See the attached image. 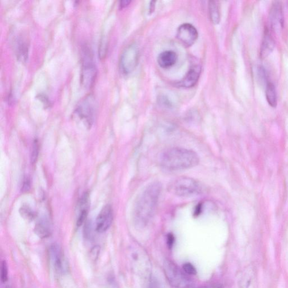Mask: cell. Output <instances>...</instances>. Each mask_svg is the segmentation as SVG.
<instances>
[{
	"label": "cell",
	"instance_id": "cell-20",
	"mask_svg": "<svg viewBox=\"0 0 288 288\" xmlns=\"http://www.w3.org/2000/svg\"><path fill=\"white\" fill-rule=\"evenodd\" d=\"M257 78L259 82H260L261 84H268L269 82L268 80V75L266 70L264 69V67L260 66L258 67L257 69Z\"/></svg>",
	"mask_w": 288,
	"mask_h": 288
},
{
	"label": "cell",
	"instance_id": "cell-27",
	"mask_svg": "<svg viewBox=\"0 0 288 288\" xmlns=\"http://www.w3.org/2000/svg\"><path fill=\"white\" fill-rule=\"evenodd\" d=\"M31 187L30 181L29 179H26L24 181V185L22 186V191H27L30 190Z\"/></svg>",
	"mask_w": 288,
	"mask_h": 288
},
{
	"label": "cell",
	"instance_id": "cell-3",
	"mask_svg": "<svg viewBox=\"0 0 288 288\" xmlns=\"http://www.w3.org/2000/svg\"><path fill=\"white\" fill-rule=\"evenodd\" d=\"M168 191L172 194L183 197L197 195L202 193V186L197 180L182 177L175 179L168 185Z\"/></svg>",
	"mask_w": 288,
	"mask_h": 288
},
{
	"label": "cell",
	"instance_id": "cell-26",
	"mask_svg": "<svg viewBox=\"0 0 288 288\" xmlns=\"http://www.w3.org/2000/svg\"><path fill=\"white\" fill-rule=\"evenodd\" d=\"M167 245L168 248L171 249V248H172L174 245V236L171 234H168L167 236Z\"/></svg>",
	"mask_w": 288,
	"mask_h": 288
},
{
	"label": "cell",
	"instance_id": "cell-31",
	"mask_svg": "<svg viewBox=\"0 0 288 288\" xmlns=\"http://www.w3.org/2000/svg\"><path fill=\"white\" fill-rule=\"evenodd\" d=\"M6 288H11V287L8 286L6 287Z\"/></svg>",
	"mask_w": 288,
	"mask_h": 288
},
{
	"label": "cell",
	"instance_id": "cell-30",
	"mask_svg": "<svg viewBox=\"0 0 288 288\" xmlns=\"http://www.w3.org/2000/svg\"><path fill=\"white\" fill-rule=\"evenodd\" d=\"M156 284L154 281H152L150 284V288H158V286Z\"/></svg>",
	"mask_w": 288,
	"mask_h": 288
},
{
	"label": "cell",
	"instance_id": "cell-5",
	"mask_svg": "<svg viewBox=\"0 0 288 288\" xmlns=\"http://www.w3.org/2000/svg\"><path fill=\"white\" fill-rule=\"evenodd\" d=\"M97 69L93 60L91 52L88 48L84 51L81 75L82 85L86 88H91L97 76Z\"/></svg>",
	"mask_w": 288,
	"mask_h": 288
},
{
	"label": "cell",
	"instance_id": "cell-11",
	"mask_svg": "<svg viewBox=\"0 0 288 288\" xmlns=\"http://www.w3.org/2000/svg\"><path fill=\"white\" fill-rule=\"evenodd\" d=\"M50 256L56 272L63 273L67 271V262L58 245H54L50 247Z\"/></svg>",
	"mask_w": 288,
	"mask_h": 288
},
{
	"label": "cell",
	"instance_id": "cell-29",
	"mask_svg": "<svg viewBox=\"0 0 288 288\" xmlns=\"http://www.w3.org/2000/svg\"><path fill=\"white\" fill-rule=\"evenodd\" d=\"M197 288H219V287L216 285H206V286H203Z\"/></svg>",
	"mask_w": 288,
	"mask_h": 288
},
{
	"label": "cell",
	"instance_id": "cell-6",
	"mask_svg": "<svg viewBox=\"0 0 288 288\" xmlns=\"http://www.w3.org/2000/svg\"><path fill=\"white\" fill-rule=\"evenodd\" d=\"M96 101L92 95L87 96L78 103L76 114L88 126L92 125L96 112Z\"/></svg>",
	"mask_w": 288,
	"mask_h": 288
},
{
	"label": "cell",
	"instance_id": "cell-24",
	"mask_svg": "<svg viewBox=\"0 0 288 288\" xmlns=\"http://www.w3.org/2000/svg\"><path fill=\"white\" fill-rule=\"evenodd\" d=\"M87 209H82L80 214V216H79L77 220V225L78 227H80V226H81L84 223V222L85 221V219L87 217Z\"/></svg>",
	"mask_w": 288,
	"mask_h": 288
},
{
	"label": "cell",
	"instance_id": "cell-13",
	"mask_svg": "<svg viewBox=\"0 0 288 288\" xmlns=\"http://www.w3.org/2000/svg\"><path fill=\"white\" fill-rule=\"evenodd\" d=\"M275 48V41L268 31L264 32L261 44L260 56L262 59L267 58L273 52Z\"/></svg>",
	"mask_w": 288,
	"mask_h": 288
},
{
	"label": "cell",
	"instance_id": "cell-7",
	"mask_svg": "<svg viewBox=\"0 0 288 288\" xmlns=\"http://www.w3.org/2000/svg\"><path fill=\"white\" fill-rule=\"evenodd\" d=\"M139 50L136 45H129L123 52L120 59V69L128 75L134 71L138 64Z\"/></svg>",
	"mask_w": 288,
	"mask_h": 288
},
{
	"label": "cell",
	"instance_id": "cell-28",
	"mask_svg": "<svg viewBox=\"0 0 288 288\" xmlns=\"http://www.w3.org/2000/svg\"><path fill=\"white\" fill-rule=\"evenodd\" d=\"M131 2L130 1H122L120 3V7L121 8H125L126 7H127V6L130 4Z\"/></svg>",
	"mask_w": 288,
	"mask_h": 288
},
{
	"label": "cell",
	"instance_id": "cell-4",
	"mask_svg": "<svg viewBox=\"0 0 288 288\" xmlns=\"http://www.w3.org/2000/svg\"><path fill=\"white\" fill-rule=\"evenodd\" d=\"M164 272L172 288H195L193 282L176 264L166 261L164 263Z\"/></svg>",
	"mask_w": 288,
	"mask_h": 288
},
{
	"label": "cell",
	"instance_id": "cell-23",
	"mask_svg": "<svg viewBox=\"0 0 288 288\" xmlns=\"http://www.w3.org/2000/svg\"><path fill=\"white\" fill-rule=\"evenodd\" d=\"M183 270L186 274L189 275H195L196 274V269L190 263H186L183 265Z\"/></svg>",
	"mask_w": 288,
	"mask_h": 288
},
{
	"label": "cell",
	"instance_id": "cell-2",
	"mask_svg": "<svg viewBox=\"0 0 288 288\" xmlns=\"http://www.w3.org/2000/svg\"><path fill=\"white\" fill-rule=\"evenodd\" d=\"M199 161L198 156L193 150L177 147L164 151L160 157L161 166L169 171L194 167Z\"/></svg>",
	"mask_w": 288,
	"mask_h": 288
},
{
	"label": "cell",
	"instance_id": "cell-10",
	"mask_svg": "<svg viewBox=\"0 0 288 288\" xmlns=\"http://www.w3.org/2000/svg\"><path fill=\"white\" fill-rule=\"evenodd\" d=\"M113 219L114 214L112 208L109 205H106L99 214L96 223V230L100 233L105 232L110 227Z\"/></svg>",
	"mask_w": 288,
	"mask_h": 288
},
{
	"label": "cell",
	"instance_id": "cell-18",
	"mask_svg": "<svg viewBox=\"0 0 288 288\" xmlns=\"http://www.w3.org/2000/svg\"><path fill=\"white\" fill-rule=\"evenodd\" d=\"M209 11H210V19L213 24H219L220 15L216 2L211 1L209 3Z\"/></svg>",
	"mask_w": 288,
	"mask_h": 288
},
{
	"label": "cell",
	"instance_id": "cell-12",
	"mask_svg": "<svg viewBox=\"0 0 288 288\" xmlns=\"http://www.w3.org/2000/svg\"><path fill=\"white\" fill-rule=\"evenodd\" d=\"M201 73V68L195 66L191 68L187 74L181 81L180 86L183 87L190 88L193 87L199 80Z\"/></svg>",
	"mask_w": 288,
	"mask_h": 288
},
{
	"label": "cell",
	"instance_id": "cell-25",
	"mask_svg": "<svg viewBox=\"0 0 288 288\" xmlns=\"http://www.w3.org/2000/svg\"><path fill=\"white\" fill-rule=\"evenodd\" d=\"M21 214L22 216L27 218H31L33 217V213L31 209L27 207H24L20 209Z\"/></svg>",
	"mask_w": 288,
	"mask_h": 288
},
{
	"label": "cell",
	"instance_id": "cell-17",
	"mask_svg": "<svg viewBox=\"0 0 288 288\" xmlns=\"http://www.w3.org/2000/svg\"><path fill=\"white\" fill-rule=\"evenodd\" d=\"M16 43V52L18 58L22 61H25L28 58V45L24 38H19Z\"/></svg>",
	"mask_w": 288,
	"mask_h": 288
},
{
	"label": "cell",
	"instance_id": "cell-9",
	"mask_svg": "<svg viewBox=\"0 0 288 288\" xmlns=\"http://www.w3.org/2000/svg\"><path fill=\"white\" fill-rule=\"evenodd\" d=\"M270 21L272 29L279 32L284 25L283 8L279 2H275L272 5L270 12Z\"/></svg>",
	"mask_w": 288,
	"mask_h": 288
},
{
	"label": "cell",
	"instance_id": "cell-14",
	"mask_svg": "<svg viewBox=\"0 0 288 288\" xmlns=\"http://www.w3.org/2000/svg\"><path fill=\"white\" fill-rule=\"evenodd\" d=\"M178 59V56L172 51H166L160 54L158 57V63L163 69H168L173 66Z\"/></svg>",
	"mask_w": 288,
	"mask_h": 288
},
{
	"label": "cell",
	"instance_id": "cell-15",
	"mask_svg": "<svg viewBox=\"0 0 288 288\" xmlns=\"http://www.w3.org/2000/svg\"><path fill=\"white\" fill-rule=\"evenodd\" d=\"M266 97L269 104L275 108L278 104L277 93L274 84L269 82L266 86Z\"/></svg>",
	"mask_w": 288,
	"mask_h": 288
},
{
	"label": "cell",
	"instance_id": "cell-8",
	"mask_svg": "<svg viewBox=\"0 0 288 288\" xmlns=\"http://www.w3.org/2000/svg\"><path fill=\"white\" fill-rule=\"evenodd\" d=\"M198 33L196 28L190 24L180 26L177 32V38L186 47L192 46L196 41Z\"/></svg>",
	"mask_w": 288,
	"mask_h": 288
},
{
	"label": "cell",
	"instance_id": "cell-1",
	"mask_svg": "<svg viewBox=\"0 0 288 288\" xmlns=\"http://www.w3.org/2000/svg\"><path fill=\"white\" fill-rule=\"evenodd\" d=\"M162 191L161 183L154 182L147 186L135 203L134 216L140 227L146 226L154 216Z\"/></svg>",
	"mask_w": 288,
	"mask_h": 288
},
{
	"label": "cell",
	"instance_id": "cell-22",
	"mask_svg": "<svg viewBox=\"0 0 288 288\" xmlns=\"http://www.w3.org/2000/svg\"><path fill=\"white\" fill-rule=\"evenodd\" d=\"M1 281L5 283L8 280V268L7 262L3 261L1 264Z\"/></svg>",
	"mask_w": 288,
	"mask_h": 288
},
{
	"label": "cell",
	"instance_id": "cell-21",
	"mask_svg": "<svg viewBox=\"0 0 288 288\" xmlns=\"http://www.w3.org/2000/svg\"><path fill=\"white\" fill-rule=\"evenodd\" d=\"M39 152V146L37 140L34 141L31 152V161L32 164H35L37 160Z\"/></svg>",
	"mask_w": 288,
	"mask_h": 288
},
{
	"label": "cell",
	"instance_id": "cell-19",
	"mask_svg": "<svg viewBox=\"0 0 288 288\" xmlns=\"http://www.w3.org/2000/svg\"><path fill=\"white\" fill-rule=\"evenodd\" d=\"M108 39L106 36H103L101 39L99 54L100 59H104L106 55L107 50H108Z\"/></svg>",
	"mask_w": 288,
	"mask_h": 288
},
{
	"label": "cell",
	"instance_id": "cell-16",
	"mask_svg": "<svg viewBox=\"0 0 288 288\" xmlns=\"http://www.w3.org/2000/svg\"><path fill=\"white\" fill-rule=\"evenodd\" d=\"M35 232L41 238H47L50 235L51 228L47 219H42L36 225Z\"/></svg>",
	"mask_w": 288,
	"mask_h": 288
}]
</instances>
